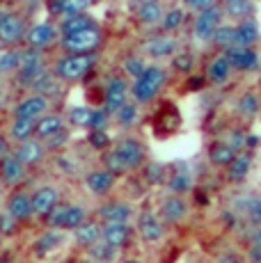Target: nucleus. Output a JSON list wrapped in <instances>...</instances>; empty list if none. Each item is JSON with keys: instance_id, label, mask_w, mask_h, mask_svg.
<instances>
[{"instance_id": "obj_26", "label": "nucleus", "mask_w": 261, "mask_h": 263, "mask_svg": "<svg viewBox=\"0 0 261 263\" xmlns=\"http://www.w3.org/2000/svg\"><path fill=\"white\" fill-rule=\"evenodd\" d=\"M259 42V25L254 18L236 23V46L238 48H254Z\"/></svg>"}, {"instance_id": "obj_59", "label": "nucleus", "mask_w": 261, "mask_h": 263, "mask_svg": "<svg viewBox=\"0 0 261 263\" xmlns=\"http://www.w3.org/2000/svg\"><path fill=\"white\" fill-rule=\"evenodd\" d=\"M0 195H3V183H0Z\"/></svg>"}, {"instance_id": "obj_29", "label": "nucleus", "mask_w": 261, "mask_h": 263, "mask_svg": "<svg viewBox=\"0 0 261 263\" xmlns=\"http://www.w3.org/2000/svg\"><path fill=\"white\" fill-rule=\"evenodd\" d=\"M94 23L92 21V16L89 14H80V16H69V18H62L60 21V34L62 37H71V34H78V32H83V30H89V28H94Z\"/></svg>"}, {"instance_id": "obj_10", "label": "nucleus", "mask_w": 261, "mask_h": 263, "mask_svg": "<svg viewBox=\"0 0 261 263\" xmlns=\"http://www.w3.org/2000/svg\"><path fill=\"white\" fill-rule=\"evenodd\" d=\"M62 39L60 34V28L53 23H37L28 30V37H26V46L32 48V50H42V48H48L53 44H58Z\"/></svg>"}, {"instance_id": "obj_46", "label": "nucleus", "mask_w": 261, "mask_h": 263, "mask_svg": "<svg viewBox=\"0 0 261 263\" xmlns=\"http://www.w3.org/2000/svg\"><path fill=\"white\" fill-rule=\"evenodd\" d=\"M87 140H89V144L94 146L97 151H110V135H108V130H89V135H87Z\"/></svg>"}, {"instance_id": "obj_18", "label": "nucleus", "mask_w": 261, "mask_h": 263, "mask_svg": "<svg viewBox=\"0 0 261 263\" xmlns=\"http://www.w3.org/2000/svg\"><path fill=\"white\" fill-rule=\"evenodd\" d=\"M227 60L232 64L234 71H254L259 67V55L254 48H238L234 46L232 50H227Z\"/></svg>"}, {"instance_id": "obj_1", "label": "nucleus", "mask_w": 261, "mask_h": 263, "mask_svg": "<svg viewBox=\"0 0 261 263\" xmlns=\"http://www.w3.org/2000/svg\"><path fill=\"white\" fill-rule=\"evenodd\" d=\"M165 85H167V71L160 64H149L147 71L140 76L138 80H133V85H130V99L138 105L152 103L163 92Z\"/></svg>"}, {"instance_id": "obj_60", "label": "nucleus", "mask_w": 261, "mask_h": 263, "mask_svg": "<svg viewBox=\"0 0 261 263\" xmlns=\"http://www.w3.org/2000/svg\"><path fill=\"white\" fill-rule=\"evenodd\" d=\"M126 263H138V261H126Z\"/></svg>"}, {"instance_id": "obj_34", "label": "nucleus", "mask_w": 261, "mask_h": 263, "mask_svg": "<svg viewBox=\"0 0 261 263\" xmlns=\"http://www.w3.org/2000/svg\"><path fill=\"white\" fill-rule=\"evenodd\" d=\"M185 9L183 7H170L167 12H165V18H163V23H160V28H163V32L167 34V32H177L179 28H183V23H185Z\"/></svg>"}, {"instance_id": "obj_28", "label": "nucleus", "mask_w": 261, "mask_h": 263, "mask_svg": "<svg viewBox=\"0 0 261 263\" xmlns=\"http://www.w3.org/2000/svg\"><path fill=\"white\" fill-rule=\"evenodd\" d=\"M220 7H222L225 16L236 18L238 23H240V21H248V18H252V14H254V5L248 3V0H225Z\"/></svg>"}, {"instance_id": "obj_7", "label": "nucleus", "mask_w": 261, "mask_h": 263, "mask_svg": "<svg viewBox=\"0 0 261 263\" xmlns=\"http://www.w3.org/2000/svg\"><path fill=\"white\" fill-rule=\"evenodd\" d=\"M28 25L26 18L16 12H5L3 21H0V44L5 46H16V44L26 42L28 37Z\"/></svg>"}, {"instance_id": "obj_49", "label": "nucleus", "mask_w": 261, "mask_h": 263, "mask_svg": "<svg viewBox=\"0 0 261 263\" xmlns=\"http://www.w3.org/2000/svg\"><path fill=\"white\" fill-rule=\"evenodd\" d=\"M172 67L179 69L181 73H188L190 69H193V55L190 53H177L172 60Z\"/></svg>"}, {"instance_id": "obj_30", "label": "nucleus", "mask_w": 261, "mask_h": 263, "mask_svg": "<svg viewBox=\"0 0 261 263\" xmlns=\"http://www.w3.org/2000/svg\"><path fill=\"white\" fill-rule=\"evenodd\" d=\"M60 92H62V80H60L53 71H48V73L44 76V78L32 87V94L44 96V99H48V101H51V96H60Z\"/></svg>"}, {"instance_id": "obj_56", "label": "nucleus", "mask_w": 261, "mask_h": 263, "mask_svg": "<svg viewBox=\"0 0 261 263\" xmlns=\"http://www.w3.org/2000/svg\"><path fill=\"white\" fill-rule=\"evenodd\" d=\"M0 263H14L12 261V254H0Z\"/></svg>"}, {"instance_id": "obj_58", "label": "nucleus", "mask_w": 261, "mask_h": 263, "mask_svg": "<svg viewBox=\"0 0 261 263\" xmlns=\"http://www.w3.org/2000/svg\"><path fill=\"white\" fill-rule=\"evenodd\" d=\"M3 16H5V12H3V7H0V21H3Z\"/></svg>"}, {"instance_id": "obj_61", "label": "nucleus", "mask_w": 261, "mask_h": 263, "mask_svg": "<svg viewBox=\"0 0 261 263\" xmlns=\"http://www.w3.org/2000/svg\"><path fill=\"white\" fill-rule=\"evenodd\" d=\"M87 263H94V261H87Z\"/></svg>"}, {"instance_id": "obj_39", "label": "nucleus", "mask_w": 261, "mask_h": 263, "mask_svg": "<svg viewBox=\"0 0 261 263\" xmlns=\"http://www.w3.org/2000/svg\"><path fill=\"white\" fill-rule=\"evenodd\" d=\"M213 44L222 48L225 53L236 46V25H220L218 32L213 34Z\"/></svg>"}, {"instance_id": "obj_44", "label": "nucleus", "mask_w": 261, "mask_h": 263, "mask_svg": "<svg viewBox=\"0 0 261 263\" xmlns=\"http://www.w3.org/2000/svg\"><path fill=\"white\" fill-rule=\"evenodd\" d=\"M147 67H149V64L144 62L140 55H130V58L124 60V73H128L133 80H138L140 76L147 71Z\"/></svg>"}, {"instance_id": "obj_19", "label": "nucleus", "mask_w": 261, "mask_h": 263, "mask_svg": "<svg viewBox=\"0 0 261 263\" xmlns=\"http://www.w3.org/2000/svg\"><path fill=\"white\" fill-rule=\"evenodd\" d=\"M73 240H76L78 247L89 250V247H94L97 242L103 240V224L97 220H87L83 227H78V229L73 231Z\"/></svg>"}, {"instance_id": "obj_55", "label": "nucleus", "mask_w": 261, "mask_h": 263, "mask_svg": "<svg viewBox=\"0 0 261 263\" xmlns=\"http://www.w3.org/2000/svg\"><path fill=\"white\" fill-rule=\"evenodd\" d=\"M250 261L252 263H261V250H254V247H250Z\"/></svg>"}, {"instance_id": "obj_50", "label": "nucleus", "mask_w": 261, "mask_h": 263, "mask_svg": "<svg viewBox=\"0 0 261 263\" xmlns=\"http://www.w3.org/2000/svg\"><path fill=\"white\" fill-rule=\"evenodd\" d=\"M110 124V115L105 112V110H97L94 112V119H92V128L89 130H105Z\"/></svg>"}, {"instance_id": "obj_35", "label": "nucleus", "mask_w": 261, "mask_h": 263, "mask_svg": "<svg viewBox=\"0 0 261 263\" xmlns=\"http://www.w3.org/2000/svg\"><path fill=\"white\" fill-rule=\"evenodd\" d=\"M94 108H85V105H78V108H71L67 115L69 124L76 126V128H92V119H94Z\"/></svg>"}, {"instance_id": "obj_15", "label": "nucleus", "mask_w": 261, "mask_h": 263, "mask_svg": "<svg viewBox=\"0 0 261 263\" xmlns=\"http://www.w3.org/2000/svg\"><path fill=\"white\" fill-rule=\"evenodd\" d=\"M23 179H26V167L16 156L7 154L5 158H0V183L7 188H16Z\"/></svg>"}, {"instance_id": "obj_27", "label": "nucleus", "mask_w": 261, "mask_h": 263, "mask_svg": "<svg viewBox=\"0 0 261 263\" xmlns=\"http://www.w3.org/2000/svg\"><path fill=\"white\" fill-rule=\"evenodd\" d=\"M236 156H238V151L232 149L227 142H213L209 146V163L215 167H229L236 160Z\"/></svg>"}, {"instance_id": "obj_8", "label": "nucleus", "mask_w": 261, "mask_h": 263, "mask_svg": "<svg viewBox=\"0 0 261 263\" xmlns=\"http://www.w3.org/2000/svg\"><path fill=\"white\" fill-rule=\"evenodd\" d=\"M222 7L220 5H215L213 9H209V12L204 14H197V16L193 18V34L195 39H199V42H213V34L218 32V28L222 25Z\"/></svg>"}, {"instance_id": "obj_12", "label": "nucleus", "mask_w": 261, "mask_h": 263, "mask_svg": "<svg viewBox=\"0 0 261 263\" xmlns=\"http://www.w3.org/2000/svg\"><path fill=\"white\" fill-rule=\"evenodd\" d=\"M58 206H60V192L55 185H42V188L32 192V211L37 217L46 220Z\"/></svg>"}, {"instance_id": "obj_36", "label": "nucleus", "mask_w": 261, "mask_h": 263, "mask_svg": "<svg viewBox=\"0 0 261 263\" xmlns=\"http://www.w3.org/2000/svg\"><path fill=\"white\" fill-rule=\"evenodd\" d=\"M21 58L23 50H7L0 55V76H16L21 71Z\"/></svg>"}, {"instance_id": "obj_2", "label": "nucleus", "mask_w": 261, "mask_h": 263, "mask_svg": "<svg viewBox=\"0 0 261 263\" xmlns=\"http://www.w3.org/2000/svg\"><path fill=\"white\" fill-rule=\"evenodd\" d=\"M94 62H97V53L94 55H64V58L58 60L53 73L62 83H78L85 76L92 73Z\"/></svg>"}, {"instance_id": "obj_6", "label": "nucleus", "mask_w": 261, "mask_h": 263, "mask_svg": "<svg viewBox=\"0 0 261 263\" xmlns=\"http://www.w3.org/2000/svg\"><path fill=\"white\" fill-rule=\"evenodd\" d=\"M115 151L119 154V158L126 163V167L130 172L135 170H144L147 167V149L140 142L138 138H122L117 144H115Z\"/></svg>"}, {"instance_id": "obj_40", "label": "nucleus", "mask_w": 261, "mask_h": 263, "mask_svg": "<svg viewBox=\"0 0 261 263\" xmlns=\"http://www.w3.org/2000/svg\"><path fill=\"white\" fill-rule=\"evenodd\" d=\"M167 185H170V190H172V195L183 197V192L193 190V176H190L188 172H177V174L170 176Z\"/></svg>"}, {"instance_id": "obj_17", "label": "nucleus", "mask_w": 261, "mask_h": 263, "mask_svg": "<svg viewBox=\"0 0 261 263\" xmlns=\"http://www.w3.org/2000/svg\"><path fill=\"white\" fill-rule=\"evenodd\" d=\"M185 215H188V204L179 195H170L160 206V220L165 224H179L185 220Z\"/></svg>"}, {"instance_id": "obj_37", "label": "nucleus", "mask_w": 261, "mask_h": 263, "mask_svg": "<svg viewBox=\"0 0 261 263\" xmlns=\"http://www.w3.org/2000/svg\"><path fill=\"white\" fill-rule=\"evenodd\" d=\"M238 201H240V211L245 213V217H248L254 227H261V197L248 195Z\"/></svg>"}, {"instance_id": "obj_23", "label": "nucleus", "mask_w": 261, "mask_h": 263, "mask_svg": "<svg viewBox=\"0 0 261 263\" xmlns=\"http://www.w3.org/2000/svg\"><path fill=\"white\" fill-rule=\"evenodd\" d=\"M144 53L154 60H160V58H170V55H177V42L167 34H156L152 37L149 42H144Z\"/></svg>"}, {"instance_id": "obj_32", "label": "nucleus", "mask_w": 261, "mask_h": 263, "mask_svg": "<svg viewBox=\"0 0 261 263\" xmlns=\"http://www.w3.org/2000/svg\"><path fill=\"white\" fill-rule=\"evenodd\" d=\"M62 240H64V236L60 234V231L48 229L46 234H42L34 240V252H37L39 256H46V254H51L53 250H58V247L62 245Z\"/></svg>"}, {"instance_id": "obj_47", "label": "nucleus", "mask_w": 261, "mask_h": 263, "mask_svg": "<svg viewBox=\"0 0 261 263\" xmlns=\"http://www.w3.org/2000/svg\"><path fill=\"white\" fill-rule=\"evenodd\" d=\"M218 3H213V0H188V3L183 5V9L185 12H195V16L197 14H204V12H209V9H213Z\"/></svg>"}, {"instance_id": "obj_57", "label": "nucleus", "mask_w": 261, "mask_h": 263, "mask_svg": "<svg viewBox=\"0 0 261 263\" xmlns=\"http://www.w3.org/2000/svg\"><path fill=\"white\" fill-rule=\"evenodd\" d=\"M199 85H202V80H199V78H193V80H190V87H199Z\"/></svg>"}, {"instance_id": "obj_13", "label": "nucleus", "mask_w": 261, "mask_h": 263, "mask_svg": "<svg viewBox=\"0 0 261 263\" xmlns=\"http://www.w3.org/2000/svg\"><path fill=\"white\" fill-rule=\"evenodd\" d=\"M138 234L142 236L144 242H160L165 238V222L160 220V215H154L149 211H142L138 215Z\"/></svg>"}, {"instance_id": "obj_42", "label": "nucleus", "mask_w": 261, "mask_h": 263, "mask_svg": "<svg viewBox=\"0 0 261 263\" xmlns=\"http://www.w3.org/2000/svg\"><path fill=\"white\" fill-rule=\"evenodd\" d=\"M115 252L117 250H113V247L105 245V242L101 240V242H97L94 247H89L87 256H89V261H94V263H108L115 256Z\"/></svg>"}, {"instance_id": "obj_21", "label": "nucleus", "mask_w": 261, "mask_h": 263, "mask_svg": "<svg viewBox=\"0 0 261 263\" xmlns=\"http://www.w3.org/2000/svg\"><path fill=\"white\" fill-rule=\"evenodd\" d=\"M165 12L167 9L163 7V3H158V0H144V3H140L135 7V18L142 25H160L165 18Z\"/></svg>"}, {"instance_id": "obj_25", "label": "nucleus", "mask_w": 261, "mask_h": 263, "mask_svg": "<svg viewBox=\"0 0 261 263\" xmlns=\"http://www.w3.org/2000/svg\"><path fill=\"white\" fill-rule=\"evenodd\" d=\"M130 236H133V229L128 224H103V242L113 250L126 247Z\"/></svg>"}, {"instance_id": "obj_9", "label": "nucleus", "mask_w": 261, "mask_h": 263, "mask_svg": "<svg viewBox=\"0 0 261 263\" xmlns=\"http://www.w3.org/2000/svg\"><path fill=\"white\" fill-rule=\"evenodd\" d=\"M130 217H133V206L126 201H103L97 209V220L101 224H128Z\"/></svg>"}, {"instance_id": "obj_43", "label": "nucleus", "mask_w": 261, "mask_h": 263, "mask_svg": "<svg viewBox=\"0 0 261 263\" xmlns=\"http://www.w3.org/2000/svg\"><path fill=\"white\" fill-rule=\"evenodd\" d=\"M238 112L243 115V117H254V115L259 112V96L257 94H252V92H248V94H243L240 96V101H238Z\"/></svg>"}, {"instance_id": "obj_45", "label": "nucleus", "mask_w": 261, "mask_h": 263, "mask_svg": "<svg viewBox=\"0 0 261 263\" xmlns=\"http://www.w3.org/2000/svg\"><path fill=\"white\" fill-rule=\"evenodd\" d=\"M135 119H138V103L124 105V108L115 115V121H117L119 126H130V124H135Z\"/></svg>"}, {"instance_id": "obj_5", "label": "nucleus", "mask_w": 261, "mask_h": 263, "mask_svg": "<svg viewBox=\"0 0 261 263\" xmlns=\"http://www.w3.org/2000/svg\"><path fill=\"white\" fill-rule=\"evenodd\" d=\"M128 99H130V85L122 78V76H115V78H110L108 83H105V87H103L101 110H105L110 117H115L124 105L130 103Z\"/></svg>"}, {"instance_id": "obj_38", "label": "nucleus", "mask_w": 261, "mask_h": 263, "mask_svg": "<svg viewBox=\"0 0 261 263\" xmlns=\"http://www.w3.org/2000/svg\"><path fill=\"white\" fill-rule=\"evenodd\" d=\"M101 163H103V170L110 172L113 176H124V174H128V172H130L126 167V163H124V160L119 158V154L115 151V146L110 151H105L103 158H101Z\"/></svg>"}, {"instance_id": "obj_41", "label": "nucleus", "mask_w": 261, "mask_h": 263, "mask_svg": "<svg viewBox=\"0 0 261 263\" xmlns=\"http://www.w3.org/2000/svg\"><path fill=\"white\" fill-rule=\"evenodd\" d=\"M142 174H144V179H147L149 185H160V183H165V181H170L167 170H165V165H160V163H147V167L142 170Z\"/></svg>"}, {"instance_id": "obj_54", "label": "nucleus", "mask_w": 261, "mask_h": 263, "mask_svg": "<svg viewBox=\"0 0 261 263\" xmlns=\"http://www.w3.org/2000/svg\"><path fill=\"white\" fill-rule=\"evenodd\" d=\"M7 154H9V142H7V138L0 133V158H5Z\"/></svg>"}, {"instance_id": "obj_51", "label": "nucleus", "mask_w": 261, "mask_h": 263, "mask_svg": "<svg viewBox=\"0 0 261 263\" xmlns=\"http://www.w3.org/2000/svg\"><path fill=\"white\" fill-rule=\"evenodd\" d=\"M55 163H58V167L64 172V174H76L78 172V165L73 158H69V156H58L55 158Z\"/></svg>"}, {"instance_id": "obj_53", "label": "nucleus", "mask_w": 261, "mask_h": 263, "mask_svg": "<svg viewBox=\"0 0 261 263\" xmlns=\"http://www.w3.org/2000/svg\"><path fill=\"white\" fill-rule=\"evenodd\" d=\"M250 245L254 247V250H261V227H254L252 231H250Z\"/></svg>"}, {"instance_id": "obj_31", "label": "nucleus", "mask_w": 261, "mask_h": 263, "mask_svg": "<svg viewBox=\"0 0 261 263\" xmlns=\"http://www.w3.org/2000/svg\"><path fill=\"white\" fill-rule=\"evenodd\" d=\"M34 130H37V121H32V119H12V126H9V135L18 144L32 140Z\"/></svg>"}, {"instance_id": "obj_20", "label": "nucleus", "mask_w": 261, "mask_h": 263, "mask_svg": "<svg viewBox=\"0 0 261 263\" xmlns=\"http://www.w3.org/2000/svg\"><path fill=\"white\" fill-rule=\"evenodd\" d=\"M67 130V124H64V119L60 117L58 112H48L46 117H42L37 121V130H34V138L42 140V142H48V140H53L55 135L64 133Z\"/></svg>"}, {"instance_id": "obj_22", "label": "nucleus", "mask_w": 261, "mask_h": 263, "mask_svg": "<svg viewBox=\"0 0 261 263\" xmlns=\"http://www.w3.org/2000/svg\"><path fill=\"white\" fill-rule=\"evenodd\" d=\"M232 73H234L232 64H229L227 55L222 53V55H215V58L209 62L207 76H204V78H207L211 85H225L229 78H232Z\"/></svg>"}, {"instance_id": "obj_33", "label": "nucleus", "mask_w": 261, "mask_h": 263, "mask_svg": "<svg viewBox=\"0 0 261 263\" xmlns=\"http://www.w3.org/2000/svg\"><path fill=\"white\" fill-rule=\"evenodd\" d=\"M250 167H252V158H250V154H238L234 163L227 167V179L232 181V183H240V181L250 174Z\"/></svg>"}, {"instance_id": "obj_48", "label": "nucleus", "mask_w": 261, "mask_h": 263, "mask_svg": "<svg viewBox=\"0 0 261 263\" xmlns=\"http://www.w3.org/2000/svg\"><path fill=\"white\" fill-rule=\"evenodd\" d=\"M16 229H18V222L7 211L0 213V236H12V234H16Z\"/></svg>"}, {"instance_id": "obj_11", "label": "nucleus", "mask_w": 261, "mask_h": 263, "mask_svg": "<svg viewBox=\"0 0 261 263\" xmlns=\"http://www.w3.org/2000/svg\"><path fill=\"white\" fill-rule=\"evenodd\" d=\"M48 105L51 101L44 99V96H37V94H28L26 99H21L16 105H14V119H32V121H39L42 117L48 115Z\"/></svg>"}, {"instance_id": "obj_16", "label": "nucleus", "mask_w": 261, "mask_h": 263, "mask_svg": "<svg viewBox=\"0 0 261 263\" xmlns=\"http://www.w3.org/2000/svg\"><path fill=\"white\" fill-rule=\"evenodd\" d=\"M5 211H7V213L12 215L16 222L30 220V217L34 215V211H32V195H28V192H21V190L12 192V195L7 197Z\"/></svg>"}, {"instance_id": "obj_3", "label": "nucleus", "mask_w": 261, "mask_h": 263, "mask_svg": "<svg viewBox=\"0 0 261 263\" xmlns=\"http://www.w3.org/2000/svg\"><path fill=\"white\" fill-rule=\"evenodd\" d=\"M87 211L78 204H60L51 215L46 217V227L53 231H76L87 222Z\"/></svg>"}, {"instance_id": "obj_14", "label": "nucleus", "mask_w": 261, "mask_h": 263, "mask_svg": "<svg viewBox=\"0 0 261 263\" xmlns=\"http://www.w3.org/2000/svg\"><path fill=\"white\" fill-rule=\"evenodd\" d=\"M46 144L42 142V140H37V138H32V140H28V142H23V144H18L16 146V151H14V156H16L18 160H21V165L23 167H34V165H39L44 158H46Z\"/></svg>"}, {"instance_id": "obj_52", "label": "nucleus", "mask_w": 261, "mask_h": 263, "mask_svg": "<svg viewBox=\"0 0 261 263\" xmlns=\"http://www.w3.org/2000/svg\"><path fill=\"white\" fill-rule=\"evenodd\" d=\"M67 142H69V133L64 130V133L55 135L53 140H48V142H44V144H46V149H48V151H58V149H62V146L67 144Z\"/></svg>"}, {"instance_id": "obj_24", "label": "nucleus", "mask_w": 261, "mask_h": 263, "mask_svg": "<svg viewBox=\"0 0 261 263\" xmlns=\"http://www.w3.org/2000/svg\"><path fill=\"white\" fill-rule=\"evenodd\" d=\"M115 179H117V176H113L110 172L94 170V172H89V174L85 176V185H87V190L92 192V195L105 197L110 190L115 188Z\"/></svg>"}, {"instance_id": "obj_4", "label": "nucleus", "mask_w": 261, "mask_h": 263, "mask_svg": "<svg viewBox=\"0 0 261 263\" xmlns=\"http://www.w3.org/2000/svg\"><path fill=\"white\" fill-rule=\"evenodd\" d=\"M101 42H103V32L99 25H94L89 30L71 34V37H62L60 46L67 55H94V50L101 46Z\"/></svg>"}]
</instances>
